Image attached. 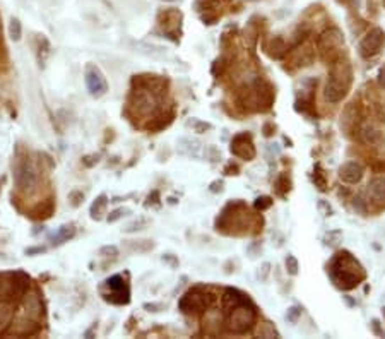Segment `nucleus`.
I'll list each match as a JSON object with an SVG mask.
<instances>
[{"instance_id": "1", "label": "nucleus", "mask_w": 385, "mask_h": 339, "mask_svg": "<svg viewBox=\"0 0 385 339\" xmlns=\"http://www.w3.org/2000/svg\"><path fill=\"white\" fill-rule=\"evenodd\" d=\"M331 278L336 286L343 290H353L367 278L365 269L350 252H339L331 262Z\"/></svg>"}, {"instance_id": "2", "label": "nucleus", "mask_w": 385, "mask_h": 339, "mask_svg": "<svg viewBox=\"0 0 385 339\" xmlns=\"http://www.w3.org/2000/svg\"><path fill=\"white\" fill-rule=\"evenodd\" d=\"M353 82V69L348 60H343V57L331 63L329 77L324 89V96L329 103H339L346 98L348 91Z\"/></svg>"}, {"instance_id": "3", "label": "nucleus", "mask_w": 385, "mask_h": 339, "mask_svg": "<svg viewBox=\"0 0 385 339\" xmlns=\"http://www.w3.org/2000/svg\"><path fill=\"white\" fill-rule=\"evenodd\" d=\"M12 171H14V182L17 190L22 194L36 192L39 185V170L27 156H17L12 163Z\"/></svg>"}, {"instance_id": "4", "label": "nucleus", "mask_w": 385, "mask_h": 339, "mask_svg": "<svg viewBox=\"0 0 385 339\" xmlns=\"http://www.w3.org/2000/svg\"><path fill=\"white\" fill-rule=\"evenodd\" d=\"M224 315H226L228 331H230V333H235V334H243V333H247V331H250L257 321L255 307L250 300L236 305L235 309L228 310Z\"/></svg>"}, {"instance_id": "5", "label": "nucleus", "mask_w": 385, "mask_h": 339, "mask_svg": "<svg viewBox=\"0 0 385 339\" xmlns=\"http://www.w3.org/2000/svg\"><path fill=\"white\" fill-rule=\"evenodd\" d=\"M344 45V34L341 33L338 27H329L324 33H320L317 39V46H319L322 58L326 62H334L341 58V46Z\"/></svg>"}, {"instance_id": "6", "label": "nucleus", "mask_w": 385, "mask_h": 339, "mask_svg": "<svg viewBox=\"0 0 385 339\" xmlns=\"http://www.w3.org/2000/svg\"><path fill=\"white\" fill-rule=\"evenodd\" d=\"M211 302H212V297H209L207 290L202 288V286H197V288H192L190 291H187V293L183 295L178 307L183 314L197 315L209 309Z\"/></svg>"}, {"instance_id": "7", "label": "nucleus", "mask_w": 385, "mask_h": 339, "mask_svg": "<svg viewBox=\"0 0 385 339\" xmlns=\"http://www.w3.org/2000/svg\"><path fill=\"white\" fill-rule=\"evenodd\" d=\"M384 43H385L384 29H380V27H374V29L368 31V33L363 36L362 41H360V46H358L360 55H362L363 58L375 57V55L380 53Z\"/></svg>"}, {"instance_id": "8", "label": "nucleus", "mask_w": 385, "mask_h": 339, "mask_svg": "<svg viewBox=\"0 0 385 339\" xmlns=\"http://www.w3.org/2000/svg\"><path fill=\"white\" fill-rule=\"evenodd\" d=\"M105 286L110 290V293L105 295V298L108 302L122 305V303H128V300H130V290H128V285L120 274H115V276L108 278L105 281Z\"/></svg>"}, {"instance_id": "9", "label": "nucleus", "mask_w": 385, "mask_h": 339, "mask_svg": "<svg viewBox=\"0 0 385 339\" xmlns=\"http://www.w3.org/2000/svg\"><path fill=\"white\" fill-rule=\"evenodd\" d=\"M84 79H86V86H87V91H89L93 96L99 98L108 91V84H106V79L103 75L101 70L98 69L93 63L86 67V72H84Z\"/></svg>"}, {"instance_id": "10", "label": "nucleus", "mask_w": 385, "mask_h": 339, "mask_svg": "<svg viewBox=\"0 0 385 339\" xmlns=\"http://www.w3.org/2000/svg\"><path fill=\"white\" fill-rule=\"evenodd\" d=\"M230 151L236 158L247 159V161L254 159L255 158V146H254V141H252V135L248 132L236 134L233 137V141H231Z\"/></svg>"}, {"instance_id": "11", "label": "nucleus", "mask_w": 385, "mask_h": 339, "mask_svg": "<svg viewBox=\"0 0 385 339\" xmlns=\"http://www.w3.org/2000/svg\"><path fill=\"white\" fill-rule=\"evenodd\" d=\"M22 305H24V314H26L27 319L31 321H39L45 314V309H43V302L39 298L38 293H24L22 295Z\"/></svg>"}, {"instance_id": "12", "label": "nucleus", "mask_w": 385, "mask_h": 339, "mask_svg": "<svg viewBox=\"0 0 385 339\" xmlns=\"http://www.w3.org/2000/svg\"><path fill=\"white\" fill-rule=\"evenodd\" d=\"M363 175H365V168L362 163L358 161H348L339 168V178L344 183H350V185L362 182Z\"/></svg>"}, {"instance_id": "13", "label": "nucleus", "mask_w": 385, "mask_h": 339, "mask_svg": "<svg viewBox=\"0 0 385 339\" xmlns=\"http://www.w3.org/2000/svg\"><path fill=\"white\" fill-rule=\"evenodd\" d=\"M358 139L367 146H377L382 142V132L370 122H363L358 125Z\"/></svg>"}, {"instance_id": "14", "label": "nucleus", "mask_w": 385, "mask_h": 339, "mask_svg": "<svg viewBox=\"0 0 385 339\" xmlns=\"http://www.w3.org/2000/svg\"><path fill=\"white\" fill-rule=\"evenodd\" d=\"M368 201L375 206H384L385 204V178L384 177H375L372 178L368 183Z\"/></svg>"}, {"instance_id": "15", "label": "nucleus", "mask_w": 385, "mask_h": 339, "mask_svg": "<svg viewBox=\"0 0 385 339\" xmlns=\"http://www.w3.org/2000/svg\"><path fill=\"white\" fill-rule=\"evenodd\" d=\"M248 300H250V298H248V295L242 293V291L233 290V288L224 290L223 298H221V305H223L224 314H226L228 310L235 309V307L240 305V303H245V302H248Z\"/></svg>"}, {"instance_id": "16", "label": "nucleus", "mask_w": 385, "mask_h": 339, "mask_svg": "<svg viewBox=\"0 0 385 339\" xmlns=\"http://www.w3.org/2000/svg\"><path fill=\"white\" fill-rule=\"evenodd\" d=\"M178 151L185 156H190V158H197L200 154V142L195 141V139H188V137H183L178 141Z\"/></svg>"}, {"instance_id": "17", "label": "nucleus", "mask_w": 385, "mask_h": 339, "mask_svg": "<svg viewBox=\"0 0 385 339\" xmlns=\"http://www.w3.org/2000/svg\"><path fill=\"white\" fill-rule=\"evenodd\" d=\"M74 235H75L74 225H62L53 235H51V242H53L55 245H60V243L69 242L70 238H74Z\"/></svg>"}, {"instance_id": "18", "label": "nucleus", "mask_w": 385, "mask_h": 339, "mask_svg": "<svg viewBox=\"0 0 385 339\" xmlns=\"http://www.w3.org/2000/svg\"><path fill=\"white\" fill-rule=\"evenodd\" d=\"M286 51H288V45L284 43V39L279 38V36H276L274 39H271V43L267 45V53L271 55L272 58L283 57Z\"/></svg>"}, {"instance_id": "19", "label": "nucleus", "mask_w": 385, "mask_h": 339, "mask_svg": "<svg viewBox=\"0 0 385 339\" xmlns=\"http://www.w3.org/2000/svg\"><path fill=\"white\" fill-rule=\"evenodd\" d=\"M51 53V45L50 41L45 38V36H39L38 38V50H36V55H38V62L41 67H45V62L48 60Z\"/></svg>"}, {"instance_id": "20", "label": "nucleus", "mask_w": 385, "mask_h": 339, "mask_svg": "<svg viewBox=\"0 0 385 339\" xmlns=\"http://www.w3.org/2000/svg\"><path fill=\"white\" fill-rule=\"evenodd\" d=\"M14 317V307L7 302H0V333L10 324Z\"/></svg>"}, {"instance_id": "21", "label": "nucleus", "mask_w": 385, "mask_h": 339, "mask_svg": "<svg viewBox=\"0 0 385 339\" xmlns=\"http://www.w3.org/2000/svg\"><path fill=\"white\" fill-rule=\"evenodd\" d=\"M106 206H108V197L105 194L99 195V197L93 202V206H91V218L96 219V221H99V219L103 218V214H105Z\"/></svg>"}, {"instance_id": "22", "label": "nucleus", "mask_w": 385, "mask_h": 339, "mask_svg": "<svg viewBox=\"0 0 385 339\" xmlns=\"http://www.w3.org/2000/svg\"><path fill=\"white\" fill-rule=\"evenodd\" d=\"M356 110L355 106H353V103L350 106H348L346 110H344V113L341 115V127H344L346 130H351L353 127L356 125Z\"/></svg>"}, {"instance_id": "23", "label": "nucleus", "mask_w": 385, "mask_h": 339, "mask_svg": "<svg viewBox=\"0 0 385 339\" xmlns=\"http://www.w3.org/2000/svg\"><path fill=\"white\" fill-rule=\"evenodd\" d=\"M14 333L17 334V336H29V334H34V333H36V327L33 326V321L29 319V321L19 322Z\"/></svg>"}, {"instance_id": "24", "label": "nucleus", "mask_w": 385, "mask_h": 339, "mask_svg": "<svg viewBox=\"0 0 385 339\" xmlns=\"http://www.w3.org/2000/svg\"><path fill=\"white\" fill-rule=\"evenodd\" d=\"M21 34H22L21 21H19L17 17H12L10 22H9V36H10V39H14V41H19V39H21Z\"/></svg>"}, {"instance_id": "25", "label": "nucleus", "mask_w": 385, "mask_h": 339, "mask_svg": "<svg viewBox=\"0 0 385 339\" xmlns=\"http://www.w3.org/2000/svg\"><path fill=\"white\" fill-rule=\"evenodd\" d=\"M127 247L130 250H134V252H147V250H151L152 247V242H149V240H130L127 243Z\"/></svg>"}, {"instance_id": "26", "label": "nucleus", "mask_w": 385, "mask_h": 339, "mask_svg": "<svg viewBox=\"0 0 385 339\" xmlns=\"http://www.w3.org/2000/svg\"><path fill=\"white\" fill-rule=\"evenodd\" d=\"M314 182L320 190H327V180H326V173H324L322 166L317 165L314 170Z\"/></svg>"}, {"instance_id": "27", "label": "nucleus", "mask_w": 385, "mask_h": 339, "mask_svg": "<svg viewBox=\"0 0 385 339\" xmlns=\"http://www.w3.org/2000/svg\"><path fill=\"white\" fill-rule=\"evenodd\" d=\"M291 189V180L288 175H281V177L278 178V182H276V190H278L279 195H286L288 192H290Z\"/></svg>"}, {"instance_id": "28", "label": "nucleus", "mask_w": 385, "mask_h": 339, "mask_svg": "<svg viewBox=\"0 0 385 339\" xmlns=\"http://www.w3.org/2000/svg\"><path fill=\"white\" fill-rule=\"evenodd\" d=\"M259 336L260 338H278V331L274 329V326H271V322H264L259 329Z\"/></svg>"}, {"instance_id": "29", "label": "nucleus", "mask_w": 385, "mask_h": 339, "mask_svg": "<svg viewBox=\"0 0 385 339\" xmlns=\"http://www.w3.org/2000/svg\"><path fill=\"white\" fill-rule=\"evenodd\" d=\"M188 125L192 127V129L195 130V132H199V134H202V132H206V130H209V129H212L211 127V123H206V122H200V120H190L188 122Z\"/></svg>"}, {"instance_id": "30", "label": "nucleus", "mask_w": 385, "mask_h": 339, "mask_svg": "<svg viewBox=\"0 0 385 339\" xmlns=\"http://www.w3.org/2000/svg\"><path fill=\"white\" fill-rule=\"evenodd\" d=\"M128 213H130V209H127V207H120V209H115L113 213H110V216H108V221L115 223V221H118V219H122Z\"/></svg>"}, {"instance_id": "31", "label": "nucleus", "mask_w": 385, "mask_h": 339, "mask_svg": "<svg viewBox=\"0 0 385 339\" xmlns=\"http://www.w3.org/2000/svg\"><path fill=\"white\" fill-rule=\"evenodd\" d=\"M99 255H103V257H117L118 249L115 245H105L99 249Z\"/></svg>"}, {"instance_id": "32", "label": "nucleus", "mask_w": 385, "mask_h": 339, "mask_svg": "<svg viewBox=\"0 0 385 339\" xmlns=\"http://www.w3.org/2000/svg\"><path fill=\"white\" fill-rule=\"evenodd\" d=\"M146 225H147L146 219H137V221L130 223V225H128L127 228H125V231H127V233H134V231L144 230V226H146Z\"/></svg>"}, {"instance_id": "33", "label": "nucleus", "mask_w": 385, "mask_h": 339, "mask_svg": "<svg viewBox=\"0 0 385 339\" xmlns=\"http://www.w3.org/2000/svg\"><path fill=\"white\" fill-rule=\"evenodd\" d=\"M286 267H288V273L295 276V274L298 273V261H296V259L293 257V255H288V259H286Z\"/></svg>"}, {"instance_id": "34", "label": "nucleus", "mask_w": 385, "mask_h": 339, "mask_svg": "<svg viewBox=\"0 0 385 339\" xmlns=\"http://www.w3.org/2000/svg\"><path fill=\"white\" fill-rule=\"evenodd\" d=\"M272 206V199L271 197H259L255 201V207L259 211H264V209H269Z\"/></svg>"}, {"instance_id": "35", "label": "nucleus", "mask_w": 385, "mask_h": 339, "mask_svg": "<svg viewBox=\"0 0 385 339\" xmlns=\"http://www.w3.org/2000/svg\"><path fill=\"white\" fill-rule=\"evenodd\" d=\"M300 314H302V309H298V307H293V309L288 310L286 319L290 322H296V321H298V317H300Z\"/></svg>"}, {"instance_id": "36", "label": "nucleus", "mask_w": 385, "mask_h": 339, "mask_svg": "<svg viewBox=\"0 0 385 339\" xmlns=\"http://www.w3.org/2000/svg\"><path fill=\"white\" fill-rule=\"evenodd\" d=\"M70 201H72V206L77 207V206L84 201V194L79 192V190H74V192L70 194Z\"/></svg>"}, {"instance_id": "37", "label": "nucleus", "mask_w": 385, "mask_h": 339, "mask_svg": "<svg viewBox=\"0 0 385 339\" xmlns=\"http://www.w3.org/2000/svg\"><path fill=\"white\" fill-rule=\"evenodd\" d=\"M98 159H99L98 154H91V156H86V158L82 159V165L89 168V166H93V165H96V163H98Z\"/></svg>"}, {"instance_id": "38", "label": "nucleus", "mask_w": 385, "mask_h": 339, "mask_svg": "<svg viewBox=\"0 0 385 339\" xmlns=\"http://www.w3.org/2000/svg\"><path fill=\"white\" fill-rule=\"evenodd\" d=\"M45 247H31V249H26V254L27 255H34V254H43L45 252Z\"/></svg>"}, {"instance_id": "39", "label": "nucleus", "mask_w": 385, "mask_h": 339, "mask_svg": "<svg viewBox=\"0 0 385 339\" xmlns=\"http://www.w3.org/2000/svg\"><path fill=\"white\" fill-rule=\"evenodd\" d=\"M272 132H274V127H272L271 123H266V125H264V135L269 137V135H272Z\"/></svg>"}, {"instance_id": "40", "label": "nucleus", "mask_w": 385, "mask_h": 339, "mask_svg": "<svg viewBox=\"0 0 385 339\" xmlns=\"http://www.w3.org/2000/svg\"><path fill=\"white\" fill-rule=\"evenodd\" d=\"M144 309H147L149 312H158L156 309H163V307L161 305H149V303H147V305H144Z\"/></svg>"}, {"instance_id": "41", "label": "nucleus", "mask_w": 385, "mask_h": 339, "mask_svg": "<svg viewBox=\"0 0 385 339\" xmlns=\"http://www.w3.org/2000/svg\"><path fill=\"white\" fill-rule=\"evenodd\" d=\"M380 82H382V86L385 87V67L380 70Z\"/></svg>"}, {"instance_id": "42", "label": "nucleus", "mask_w": 385, "mask_h": 339, "mask_svg": "<svg viewBox=\"0 0 385 339\" xmlns=\"http://www.w3.org/2000/svg\"><path fill=\"white\" fill-rule=\"evenodd\" d=\"M0 189H2V182H0Z\"/></svg>"}]
</instances>
